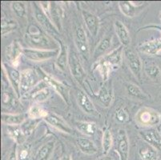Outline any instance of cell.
<instances>
[{"mask_svg": "<svg viewBox=\"0 0 161 160\" xmlns=\"http://www.w3.org/2000/svg\"><path fill=\"white\" fill-rule=\"evenodd\" d=\"M3 70L7 75L10 84L12 86L14 92L17 97H19L20 93V81H21V73L13 67H7L4 63L2 64Z\"/></svg>", "mask_w": 161, "mask_h": 160, "instance_id": "8fae6325", "label": "cell"}, {"mask_svg": "<svg viewBox=\"0 0 161 160\" xmlns=\"http://www.w3.org/2000/svg\"><path fill=\"white\" fill-rule=\"evenodd\" d=\"M59 160H72V158H71V155H68V154H64V155L61 156L60 159Z\"/></svg>", "mask_w": 161, "mask_h": 160, "instance_id": "7bdbcfd3", "label": "cell"}, {"mask_svg": "<svg viewBox=\"0 0 161 160\" xmlns=\"http://www.w3.org/2000/svg\"><path fill=\"white\" fill-rule=\"evenodd\" d=\"M45 122L50 126L55 127L58 130L61 132H64L66 134H71L72 133V129L68 125V123H66L61 117L55 114H48L47 117L43 119Z\"/></svg>", "mask_w": 161, "mask_h": 160, "instance_id": "9a60e30c", "label": "cell"}, {"mask_svg": "<svg viewBox=\"0 0 161 160\" xmlns=\"http://www.w3.org/2000/svg\"><path fill=\"white\" fill-rule=\"evenodd\" d=\"M150 28H155V29H157V30H160L161 31V26H151Z\"/></svg>", "mask_w": 161, "mask_h": 160, "instance_id": "f6af8a7d", "label": "cell"}, {"mask_svg": "<svg viewBox=\"0 0 161 160\" xmlns=\"http://www.w3.org/2000/svg\"><path fill=\"white\" fill-rule=\"evenodd\" d=\"M68 60H69V53L67 50V46L61 41L59 52L56 59V66L59 70H65L68 64Z\"/></svg>", "mask_w": 161, "mask_h": 160, "instance_id": "d4e9b609", "label": "cell"}, {"mask_svg": "<svg viewBox=\"0 0 161 160\" xmlns=\"http://www.w3.org/2000/svg\"><path fill=\"white\" fill-rule=\"evenodd\" d=\"M17 23L15 20L11 19H5L3 18L2 19L1 23V33L3 36H5L7 34L11 33L12 30H15L17 28Z\"/></svg>", "mask_w": 161, "mask_h": 160, "instance_id": "d590c367", "label": "cell"}, {"mask_svg": "<svg viewBox=\"0 0 161 160\" xmlns=\"http://www.w3.org/2000/svg\"><path fill=\"white\" fill-rule=\"evenodd\" d=\"M58 50H39L33 48H24L23 55L27 59L32 62H43L51 59L55 56H58Z\"/></svg>", "mask_w": 161, "mask_h": 160, "instance_id": "277c9868", "label": "cell"}, {"mask_svg": "<svg viewBox=\"0 0 161 160\" xmlns=\"http://www.w3.org/2000/svg\"><path fill=\"white\" fill-rule=\"evenodd\" d=\"M98 160H114V159L112 158H111V157L105 156V157H103V158H99V159H98Z\"/></svg>", "mask_w": 161, "mask_h": 160, "instance_id": "ee69618b", "label": "cell"}, {"mask_svg": "<svg viewBox=\"0 0 161 160\" xmlns=\"http://www.w3.org/2000/svg\"><path fill=\"white\" fill-rule=\"evenodd\" d=\"M55 141L52 140L45 143L39 148L36 155V160H50L55 150Z\"/></svg>", "mask_w": 161, "mask_h": 160, "instance_id": "484cf974", "label": "cell"}, {"mask_svg": "<svg viewBox=\"0 0 161 160\" xmlns=\"http://www.w3.org/2000/svg\"><path fill=\"white\" fill-rule=\"evenodd\" d=\"M83 20L85 22V25L87 29L88 30L89 33L93 36L96 37L98 35L99 29V18L94 14L88 11L83 10L82 11Z\"/></svg>", "mask_w": 161, "mask_h": 160, "instance_id": "2e32d148", "label": "cell"}, {"mask_svg": "<svg viewBox=\"0 0 161 160\" xmlns=\"http://www.w3.org/2000/svg\"><path fill=\"white\" fill-rule=\"evenodd\" d=\"M78 103L83 111L92 115H98V112L93 102L85 92L80 91L78 92Z\"/></svg>", "mask_w": 161, "mask_h": 160, "instance_id": "d6986e66", "label": "cell"}, {"mask_svg": "<svg viewBox=\"0 0 161 160\" xmlns=\"http://www.w3.org/2000/svg\"><path fill=\"white\" fill-rule=\"evenodd\" d=\"M114 27H115V34H116L121 45L127 47L131 42V38H130V34L128 28L122 22L119 21V20H116L115 22Z\"/></svg>", "mask_w": 161, "mask_h": 160, "instance_id": "ffe728a7", "label": "cell"}, {"mask_svg": "<svg viewBox=\"0 0 161 160\" xmlns=\"http://www.w3.org/2000/svg\"><path fill=\"white\" fill-rule=\"evenodd\" d=\"M113 145V137L111 130H106L103 132V139H102V146H103V152L104 155L109 153Z\"/></svg>", "mask_w": 161, "mask_h": 160, "instance_id": "e575fe53", "label": "cell"}, {"mask_svg": "<svg viewBox=\"0 0 161 160\" xmlns=\"http://www.w3.org/2000/svg\"><path fill=\"white\" fill-rule=\"evenodd\" d=\"M8 160H19L18 154H17V146H16L13 147L12 151L11 152L9 157H8Z\"/></svg>", "mask_w": 161, "mask_h": 160, "instance_id": "b9f144b4", "label": "cell"}, {"mask_svg": "<svg viewBox=\"0 0 161 160\" xmlns=\"http://www.w3.org/2000/svg\"><path fill=\"white\" fill-rule=\"evenodd\" d=\"M49 113L47 111H45L43 108H41L38 105H33L28 110V118L32 120L39 119H44L48 115Z\"/></svg>", "mask_w": 161, "mask_h": 160, "instance_id": "1f68e13d", "label": "cell"}, {"mask_svg": "<svg viewBox=\"0 0 161 160\" xmlns=\"http://www.w3.org/2000/svg\"><path fill=\"white\" fill-rule=\"evenodd\" d=\"M39 83V74L33 69H26L21 71L20 91H28L30 89L36 86Z\"/></svg>", "mask_w": 161, "mask_h": 160, "instance_id": "30bf717a", "label": "cell"}, {"mask_svg": "<svg viewBox=\"0 0 161 160\" xmlns=\"http://www.w3.org/2000/svg\"><path fill=\"white\" fill-rule=\"evenodd\" d=\"M63 18V11L62 9L58 6L55 5L52 7V8H51V20L54 25L55 26L58 30L61 28V19Z\"/></svg>", "mask_w": 161, "mask_h": 160, "instance_id": "836d02e7", "label": "cell"}, {"mask_svg": "<svg viewBox=\"0 0 161 160\" xmlns=\"http://www.w3.org/2000/svg\"><path fill=\"white\" fill-rule=\"evenodd\" d=\"M1 120L3 124L7 126H19L25 121V117L23 114H10L2 113Z\"/></svg>", "mask_w": 161, "mask_h": 160, "instance_id": "cb8c5ba5", "label": "cell"}, {"mask_svg": "<svg viewBox=\"0 0 161 160\" xmlns=\"http://www.w3.org/2000/svg\"><path fill=\"white\" fill-rule=\"evenodd\" d=\"M68 65H69L70 70H71V75L73 76V78L75 79L76 82H78L80 84L83 85L85 82L86 72L83 69V65H82L79 57L73 51L69 53Z\"/></svg>", "mask_w": 161, "mask_h": 160, "instance_id": "5b68a950", "label": "cell"}, {"mask_svg": "<svg viewBox=\"0 0 161 160\" xmlns=\"http://www.w3.org/2000/svg\"><path fill=\"white\" fill-rule=\"evenodd\" d=\"M98 99L105 108H108L112 104L113 99V90L112 85L109 83H104L101 86L98 92Z\"/></svg>", "mask_w": 161, "mask_h": 160, "instance_id": "ac0fdd59", "label": "cell"}, {"mask_svg": "<svg viewBox=\"0 0 161 160\" xmlns=\"http://www.w3.org/2000/svg\"><path fill=\"white\" fill-rule=\"evenodd\" d=\"M11 8L14 14L20 19L25 18V16L27 15V10H26V6H25L24 3L13 2L11 3Z\"/></svg>", "mask_w": 161, "mask_h": 160, "instance_id": "74e56055", "label": "cell"}, {"mask_svg": "<svg viewBox=\"0 0 161 160\" xmlns=\"http://www.w3.org/2000/svg\"><path fill=\"white\" fill-rule=\"evenodd\" d=\"M7 133L17 145H23L27 137L19 126H8Z\"/></svg>", "mask_w": 161, "mask_h": 160, "instance_id": "4316f807", "label": "cell"}, {"mask_svg": "<svg viewBox=\"0 0 161 160\" xmlns=\"http://www.w3.org/2000/svg\"><path fill=\"white\" fill-rule=\"evenodd\" d=\"M74 41L76 48L78 49L79 52L81 54L82 56L85 59H88L90 55H89V45L87 42V38L85 30L80 25L76 26L75 29Z\"/></svg>", "mask_w": 161, "mask_h": 160, "instance_id": "ba28073f", "label": "cell"}, {"mask_svg": "<svg viewBox=\"0 0 161 160\" xmlns=\"http://www.w3.org/2000/svg\"><path fill=\"white\" fill-rule=\"evenodd\" d=\"M146 74L152 80L155 82H159L161 79V70L158 66L151 65L144 68Z\"/></svg>", "mask_w": 161, "mask_h": 160, "instance_id": "8d00e7d4", "label": "cell"}, {"mask_svg": "<svg viewBox=\"0 0 161 160\" xmlns=\"http://www.w3.org/2000/svg\"><path fill=\"white\" fill-rule=\"evenodd\" d=\"M141 53L147 55H156L161 51V39L147 41L139 47Z\"/></svg>", "mask_w": 161, "mask_h": 160, "instance_id": "44dd1931", "label": "cell"}, {"mask_svg": "<svg viewBox=\"0 0 161 160\" xmlns=\"http://www.w3.org/2000/svg\"><path fill=\"white\" fill-rule=\"evenodd\" d=\"M33 9L34 14H35V18H36V21L40 24V26L46 31L52 34L58 33V29L55 27V26L52 23L51 19L42 10L39 4H38L37 3H33Z\"/></svg>", "mask_w": 161, "mask_h": 160, "instance_id": "9c48e42d", "label": "cell"}, {"mask_svg": "<svg viewBox=\"0 0 161 160\" xmlns=\"http://www.w3.org/2000/svg\"><path fill=\"white\" fill-rule=\"evenodd\" d=\"M94 68L97 70V71L100 74L101 78H102L103 81L106 82L108 79V78H109L110 71L112 70L111 66L106 61H104L103 58H101L98 60V62H96V64L94 65Z\"/></svg>", "mask_w": 161, "mask_h": 160, "instance_id": "83f0119b", "label": "cell"}, {"mask_svg": "<svg viewBox=\"0 0 161 160\" xmlns=\"http://www.w3.org/2000/svg\"><path fill=\"white\" fill-rule=\"evenodd\" d=\"M136 121L143 127H156L160 123L161 114L154 109L143 108L139 110L136 114Z\"/></svg>", "mask_w": 161, "mask_h": 160, "instance_id": "7a4b0ae2", "label": "cell"}, {"mask_svg": "<svg viewBox=\"0 0 161 160\" xmlns=\"http://www.w3.org/2000/svg\"><path fill=\"white\" fill-rule=\"evenodd\" d=\"M19 160H27L30 157L31 146L27 144L20 145V148L17 151Z\"/></svg>", "mask_w": 161, "mask_h": 160, "instance_id": "f35d334b", "label": "cell"}, {"mask_svg": "<svg viewBox=\"0 0 161 160\" xmlns=\"http://www.w3.org/2000/svg\"><path fill=\"white\" fill-rule=\"evenodd\" d=\"M51 95L47 84L43 80H41L36 86H34L33 90L31 91V99L35 102H44L49 98Z\"/></svg>", "mask_w": 161, "mask_h": 160, "instance_id": "5bb4252c", "label": "cell"}, {"mask_svg": "<svg viewBox=\"0 0 161 160\" xmlns=\"http://www.w3.org/2000/svg\"><path fill=\"white\" fill-rule=\"evenodd\" d=\"M130 144L128 134L124 129H119L116 135L115 152L118 153L119 160H128Z\"/></svg>", "mask_w": 161, "mask_h": 160, "instance_id": "52a82bcc", "label": "cell"}, {"mask_svg": "<svg viewBox=\"0 0 161 160\" xmlns=\"http://www.w3.org/2000/svg\"><path fill=\"white\" fill-rule=\"evenodd\" d=\"M112 36L111 35H106L105 37L101 39L100 42L97 45V47L95 49L94 53H93V57L95 59L99 60L101 57L104 55L106 51L110 48L112 45Z\"/></svg>", "mask_w": 161, "mask_h": 160, "instance_id": "603a6c76", "label": "cell"}, {"mask_svg": "<svg viewBox=\"0 0 161 160\" xmlns=\"http://www.w3.org/2000/svg\"><path fill=\"white\" fill-rule=\"evenodd\" d=\"M76 127L80 131L86 135L92 136L96 131V124L92 122H77Z\"/></svg>", "mask_w": 161, "mask_h": 160, "instance_id": "4dcf8cb0", "label": "cell"}, {"mask_svg": "<svg viewBox=\"0 0 161 160\" xmlns=\"http://www.w3.org/2000/svg\"><path fill=\"white\" fill-rule=\"evenodd\" d=\"M139 155L142 160H158L159 158L157 150L150 145L142 146L139 150Z\"/></svg>", "mask_w": 161, "mask_h": 160, "instance_id": "f1b7e54d", "label": "cell"}, {"mask_svg": "<svg viewBox=\"0 0 161 160\" xmlns=\"http://www.w3.org/2000/svg\"><path fill=\"white\" fill-rule=\"evenodd\" d=\"M14 97L12 96L10 92L4 91L3 93V98H2V103L3 106H8L11 105L13 102H14Z\"/></svg>", "mask_w": 161, "mask_h": 160, "instance_id": "60d3db41", "label": "cell"}, {"mask_svg": "<svg viewBox=\"0 0 161 160\" xmlns=\"http://www.w3.org/2000/svg\"><path fill=\"white\" fill-rule=\"evenodd\" d=\"M40 74L42 76V80L47 84L48 86L52 87L58 95L65 101L67 103L69 102V89L67 86L63 84L61 82L58 81L55 78L48 74L43 70L40 69Z\"/></svg>", "mask_w": 161, "mask_h": 160, "instance_id": "3957f363", "label": "cell"}, {"mask_svg": "<svg viewBox=\"0 0 161 160\" xmlns=\"http://www.w3.org/2000/svg\"><path fill=\"white\" fill-rule=\"evenodd\" d=\"M76 144L78 146L79 149L86 155H94L97 152V147L93 141L87 138H79L76 139Z\"/></svg>", "mask_w": 161, "mask_h": 160, "instance_id": "7402d4cb", "label": "cell"}, {"mask_svg": "<svg viewBox=\"0 0 161 160\" xmlns=\"http://www.w3.org/2000/svg\"><path fill=\"white\" fill-rule=\"evenodd\" d=\"M25 40L30 48L39 50H58V43L51 36L41 30L39 26L31 24L25 35Z\"/></svg>", "mask_w": 161, "mask_h": 160, "instance_id": "6da1fadb", "label": "cell"}, {"mask_svg": "<svg viewBox=\"0 0 161 160\" xmlns=\"http://www.w3.org/2000/svg\"><path fill=\"white\" fill-rule=\"evenodd\" d=\"M115 119L120 123H124L128 121L129 114H128V111H126L125 108H120L117 110L115 112Z\"/></svg>", "mask_w": 161, "mask_h": 160, "instance_id": "ab89813d", "label": "cell"}, {"mask_svg": "<svg viewBox=\"0 0 161 160\" xmlns=\"http://www.w3.org/2000/svg\"><path fill=\"white\" fill-rule=\"evenodd\" d=\"M23 49L18 41H13L6 50V56L13 67H17L19 64L21 55H23Z\"/></svg>", "mask_w": 161, "mask_h": 160, "instance_id": "7c38bea8", "label": "cell"}, {"mask_svg": "<svg viewBox=\"0 0 161 160\" xmlns=\"http://www.w3.org/2000/svg\"><path fill=\"white\" fill-rule=\"evenodd\" d=\"M142 139L157 151H161V135L156 129L149 127L140 131Z\"/></svg>", "mask_w": 161, "mask_h": 160, "instance_id": "4fadbf2b", "label": "cell"}, {"mask_svg": "<svg viewBox=\"0 0 161 160\" xmlns=\"http://www.w3.org/2000/svg\"><path fill=\"white\" fill-rule=\"evenodd\" d=\"M127 91L130 96L138 99L140 100H146L147 99V96L145 95V93L137 85L134 83H128L126 86Z\"/></svg>", "mask_w": 161, "mask_h": 160, "instance_id": "d6a6232c", "label": "cell"}, {"mask_svg": "<svg viewBox=\"0 0 161 160\" xmlns=\"http://www.w3.org/2000/svg\"><path fill=\"white\" fill-rule=\"evenodd\" d=\"M124 54H125L128 67L131 70V73L139 81H140L142 77V69H143L141 58H140L136 52H135L133 50L130 48H126Z\"/></svg>", "mask_w": 161, "mask_h": 160, "instance_id": "8992f818", "label": "cell"}, {"mask_svg": "<svg viewBox=\"0 0 161 160\" xmlns=\"http://www.w3.org/2000/svg\"><path fill=\"white\" fill-rule=\"evenodd\" d=\"M160 19H161V14H160Z\"/></svg>", "mask_w": 161, "mask_h": 160, "instance_id": "bcb514c9", "label": "cell"}, {"mask_svg": "<svg viewBox=\"0 0 161 160\" xmlns=\"http://www.w3.org/2000/svg\"><path fill=\"white\" fill-rule=\"evenodd\" d=\"M123 53H124V47L121 45L118 48L102 57V58L106 61L112 68H118L122 63Z\"/></svg>", "mask_w": 161, "mask_h": 160, "instance_id": "e0dca14e", "label": "cell"}, {"mask_svg": "<svg viewBox=\"0 0 161 160\" xmlns=\"http://www.w3.org/2000/svg\"><path fill=\"white\" fill-rule=\"evenodd\" d=\"M119 7L120 9L121 12L127 17L132 18L137 14L138 7H135L131 1H122L119 2Z\"/></svg>", "mask_w": 161, "mask_h": 160, "instance_id": "f546056e", "label": "cell"}]
</instances>
